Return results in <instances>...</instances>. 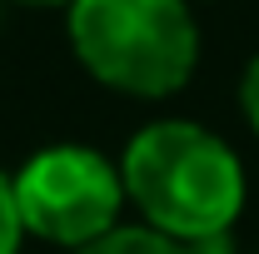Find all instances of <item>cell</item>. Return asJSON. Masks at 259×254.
<instances>
[{
	"mask_svg": "<svg viewBox=\"0 0 259 254\" xmlns=\"http://www.w3.org/2000/svg\"><path fill=\"white\" fill-rule=\"evenodd\" d=\"M25 224H20V204H15V185L10 175H0V254H20Z\"/></svg>",
	"mask_w": 259,
	"mask_h": 254,
	"instance_id": "obj_5",
	"label": "cell"
},
{
	"mask_svg": "<svg viewBox=\"0 0 259 254\" xmlns=\"http://www.w3.org/2000/svg\"><path fill=\"white\" fill-rule=\"evenodd\" d=\"M70 50L100 85L164 100L199 65V25L190 0H70Z\"/></svg>",
	"mask_w": 259,
	"mask_h": 254,
	"instance_id": "obj_2",
	"label": "cell"
},
{
	"mask_svg": "<svg viewBox=\"0 0 259 254\" xmlns=\"http://www.w3.org/2000/svg\"><path fill=\"white\" fill-rule=\"evenodd\" d=\"M75 254H194V249L169 239V234H160V229H150V224H120L105 239H95V244H85Z\"/></svg>",
	"mask_w": 259,
	"mask_h": 254,
	"instance_id": "obj_4",
	"label": "cell"
},
{
	"mask_svg": "<svg viewBox=\"0 0 259 254\" xmlns=\"http://www.w3.org/2000/svg\"><path fill=\"white\" fill-rule=\"evenodd\" d=\"M239 110H244L249 130L259 135V55L244 65V75H239Z\"/></svg>",
	"mask_w": 259,
	"mask_h": 254,
	"instance_id": "obj_6",
	"label": "cell"
},
{
	"mask_svg": "<svg viewBox=\"0 0 259 254\" xmlns=\"http://www.w3.org/2000/svg\"><path fill=\"white\" fill-rule=\"evenodd\" d=\"M10 185L25 234L65 244L70 254L120 229V204H125L120 164H110L90 145H50L25 159V170Z\"/></svg>",
	"mask_w": 259,
	"mask_h": 254,
	"instance_id": "obj_3",
	"label": "cell"
},
{
	"mask_svg": "<svg viewBox=\"0 0 259 254\" xmlns=\"http://www.w3.org/2000/svg\"><path fill=\"white\" fill-rule=\"evenodd\" d=\"M125 199L180 244L229 234L244 209V164L214 130L194 120H155L135 130L120 159Z\"/></svg>",
	"mask_w": 259,
	"mask_h": 254,
	"instance_id": "obj_1",
	"label": "cell"
},
{
	"mask_svg": "<svg viewBox=\"0 0 259 254\" xmlns=\"http://www.w3.org/2000/svg\"><path fill=\"white\" fill-rule=\"evenodd\" d=\"M10 5H40L45 10V5H70V0H10Z\"/></svg>",
	"mask_w": 259,
	"mask_h": 254,
	"instance_id": "obj_7",
	"label": "cell"
}]
</instances>
